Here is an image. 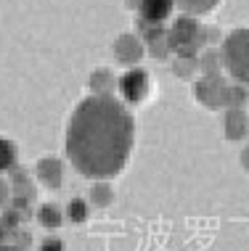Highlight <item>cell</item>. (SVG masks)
<instances>
[{
	"label": "cell",
	"mask_w": 249,
	"mask_h": 251,
	"mask_svg": "<svg viewBox=\"0 0 249 251\" xmlns=\"http://www.w3.org/2000/svg\"><path fill=\"white\" fill-rule=\"evenodd\" d=\"M16 167V146L8 138H0V175L11 172Z\"/></svg>",
	"instance_id": "obj_16"
},
{
	"label": "cell",
	"mask_w": 249,
	"mask_h": 251,
	"mask_svg": "<svg viewBox=\"0 0 249 251\" xmlns=\"http://www.w3.org/2000/svg\"><path fill=\"white\" fill-rule=\"evenodd\" d=\"M244 100H247L244 87H239V85H225L223 87V106L225 108H241Z\"/></svg>",
	"instance_id": "obj_17"
},
{
	"label": "cell",
	"mask_w": 249,
	"mask_h": 251,
	"mask_svg": "<svg viewBox=\"0 0 249 251\" xmlns=\"http://www.w3.org/2000/svg\"><path fill=\"white\" fill-rule=\"evenodd\" d=\"M35 175H37V180L43 182L45 188H61V182H64L61 159H56V156H45V159H40L37 167H35Z\"/></svg>",
	"instance_id": "obj_5"
},
{
	"label": "cell",
	"mask_w": 249,
	"mask_h": 251,
	"mask_svg": "<svg viewBox=\"0 0 249 251\" xmlns=\"http://www.w3.org/2000/svg\"><path fill=\"white\" fill-rule=\"evenodd\" d=\"M8 203H11V182H5L0 177V212H3Z\"/></svg>",
	"instance_id": "obj_22"
},
{
	"label": "cell",
	"mask_w": 249,
	"mask_h": 251,
	"mask_svg": "<svg viewBox=\"0 0 249 251\" xmlns=\"http://www.w3.org/2000/svg\"><path fill=\"white\" fill-rule=\"evenodd\" d=\"M64 214H66V220H69V222L83 225V222H87V217H90V201H85L83 196H75V199L66 203Z\"/></svg>",
	"instance_id": "obj_12"
},
{
	"label": "cell",
	"mask_w": 249,
	"mask_h": 251,
	"mask_svg": "<svg viewBox=\"0 0 249 251\" xmlns=\"http://www.w3.org/2000/svg\"><path fill=\"white\" fill-rule=\"evenodd\" d=\"M149 50H151V56L165 58L167 53H170V43H167V35H162V37L154 40V43H149Z\"/></svg>",
	"instance_id": "obj_21"
},
{
	"label": "cell",
	"mask_w": 249,
	"mask_h": 251,
	"mask_svg": "<svg viewBox=\"0 0 249 251\" xmlns=\"http://www.w3.org/2000/svg\"><path fill=\"white\" fill-rule=\"evenodd\" d=\"M40 251H66V243H64V238H58V235H45V238L40 241Z\"/></svg>",
	"instance_id": "obj_20"
},
{
	"label": "cell",
	"mask_w": 249,
	"mask_h": 251,
	"mask_svg": "<svg viewBox=\"0 0 249 251\" xmlns=\"http://www.w3.org/2000/svg\"><path fill=\"white\" fill-rule=\"evenodd\" d=\"M201 69H204L207 77H218V69L223 66V61H220V53H204V58H201Z\"/></svg>",
	"instance_id": "obj_18"
},
{
	"label": "cell",
	"mask_w": 249,
	"mask_h": 251,
	"mask_svg": "<svg viewBox=\"0 0 249 251\" xmlns=\"http://www.w3.org/2000/svg\"><path fill=\"white\" fill-rule=\"evenodd\" d=\"M35 217H37L40 227H45V230H58L66 214L61 212V206H56V203H40V209H37Z\"/></svg>",
	"instance_id": "obj_11"
},
{
	"label": "cell",
	"mask_w": 249,
	"mask_h": 251,
	"mask_svg": "<svg viewBox=\"0 0 249 251\" xmlns=\"http://www.w3.org/2000/svg\"><path fill=\"white\" fill-rule=\"evenodd\" d=\"M241 164H244V169L249 172V146L244 148V151H241Z\"/></svg>",
	"instance_id": "obj_24"
},
{
	"label": "cell",
	"mask_w": 249,
	"mask_h": 251,
	"mask_svg": "<svg viewBox=\"0 0 249 251\" xmlns=\"http://www.w3.org/2000/svg\"><path fill=\"white\" fill-rule=\"evenodd\" d=\"M167 43H170V50L178 53V58H194L204 45V26L194 16H180L167 32Z\"/></svg>",
	"instance_id": "obj_3"
},
{
	"label": "cell",
	"mask_w": 249,
	"mask_h": 251,
	"mask_svg": "<svg viewBox=\"0 0 249 251\" xmlns=\"http://www.w3.org/2000/svg\"><path fill=\"white\" fill-rule=\"evenodd\" d=\"M119 96H122L127 103H140L146 96H149V87H151V77H149V72L146 69H130V72H125L122 77H119Z\"/></svg>",
	"instance_id": "obj_4"
},
{
	"label": "cell",
	"mask_w": 249,
	"mask_h": 251,
	"mask_svg": "<svg viewBox=\"0 0 249 251\" xmlns=\"http://www.w3.org/2000/svg\"><path fill=\"white\" fill-rule=\"evenodd\" d=\"M11 243H13L19 251H27V249H29V243H32L29 230H27V227H16V230L11 233Z\"/></svg>",
	"instance_id": "obj_19"
},
{
	"label": "cell",
	"mask_w": 249,
	"mask_h": 251,
	"mask_svg": "<svg viewBox=\"0 0 249 251\" xmlns=\"http://www.w3.org/2000/svg\"><path fill=\"white\" fill-rule=\"evenodd\" d=\"M223 127H225V138L228 140H241V138H247V132H249V117L241 111V108H228L225 119H223Z\"/></svg>",
	"instance_id": "obj_9"
},
{
	"label": "cell",
	"mask_w": 249,
	"mask_h": 251,
	"mask_svg": "<svg viewBox=\"0 0 249 251\" xmlns=\"http://www.w3.org/2000/svg\"><path fill=\"white\" fill-rule=\"evenodd\" d=\"M220 61L233 79L249 82V29H236L223 40Z\"/></svg>",
	"instance_id": "obj_2"
},
{
	"label": "cell",
	"mask_w": 249,
	"mask_h": 251,
	"mask_svg": "<svg viewBox=\"0 0 249 251\" xmlns=\"http://www.w3.org/2000/svg\"><path fill=\"white\" fill-rule=\"evenodd\" d=\"M175 72H178L180 77H188V74L194 72V58H178V64H175Z\"/></svg>",
	"instance_id": "obj_23"
},
{
	"label": "cell",
	"mask_w": 249,
	"mask_h": 251,
	"mask_svg": "<svg viewBox=\"0 0 249 251\" xmlns=\"http://www.w3.org/2000/svg\"><path fill=\"white\" fill-rule=\"evenodd\" d=\"M175 5H178L186 16H204V13L218 8L220 0H175Z\"/></svg>",
	"instance_id": "obj_13"
},
{
	"label": "cell",
	"mask_w": 249,
	"mask_h": 251,
	"mask_svg": "<svg viewBox=\"0 0 249 251\" xmlns=\"http://www.w3.org/2000/svg\"><path fill=\"white\" fill-rule=\"evenodd\" d=\"M111 85H114V74L109 69H96L90 74V87L96 96H109Z\"/></svg>",
	"instance_id": "obj_15"
},
{
	"label": "cell",
	"mask_w": 249,
	"mask_h": 251,
	"mask_svg": "<svg viewBox=\"0 0 249 251\" xmlns=\"http://www.w3.org/2000/svg\"><path fill=\"white\" fill-rule=\"evenodd\" d=\"M223 82L218 77H207L196 85V98L207 108H223Z\"/></svg>",
	"instance_id": "obj_7"
},
{
	"label": "cell",
	"mask_w": 249,
	"mask_h": 251,
	"mask_svg": "<svg viewBox=\"0 0 249 251\" xmlns=\"http://www.w3.org/2000/svg\"><path fill=\"white\" fill-rule=\"evenodd\" d=\"M136 143L133 114L111 96L83 98L66 127V159L83 177L111 180L130 161Z\"/></svg>",
	"instance_id": "obj_1"
},
{
	"label": "cell",
	"mask_w": 249,
	"mask_h": 251,
	"mask_svg": "<svg viewBox=\"0 0 249 251\" xmlns=\"http://www.w3.org/2000/svg\"><path fill=\"white\" fill-rule=\"evenodd\" d=\"M143 43L136 37V35H122L114 43V53H117V58L122 61V64H138L140 58H143Z\"/></svg>",
	"instance_id": "obj_8"
},
{
	"label": "cell",
	"mask_w": 249,
	"mask_h": 251,
	"mask_svg": "<svg viewBox=\"0 0 249 251\" xmlns=\"http://www.w3.org/2000/svg\"><path fill=\"white\" fill-rule=\"evenodd\" d=\"M11 196L13 199H27L35 201V185H32V177L24 167H13L11 169Z\"/></svg>",
	"instance_id": "obj_10"
},
{
	"label": "cell",
	"mask_w": 249,
	"mask_h": 251,
	"mask_svg": "<svg viewBox=\"0 0 249 251\" xmlns=\"http://www.w3.org/2000/svg\"><path fill=\"white\" fill-rule=\"evenodd\" d=\"M175 8V0H140L138 11H140V22L149 24H162L170 19V13Z\"/></svg>",
	"instance_id": "obj_6"
},
{
	"label": "cell",
	"mask_w": 249,
	"mask_h": 251,
	"mask_svg": "<svg viewBox=\"0 0 249 251\" xmlns=\"http://www.w3.org/2000/svg\"><path fill=\"white\" fill-rule=\"evenodd\" d=\"M111 201H114L111 185L106 180H96V185L90 188V203H93V206H98V209H104V206H109Z\"/></svg>",
	"instance_id": "obj_14"
}]
</instances>
